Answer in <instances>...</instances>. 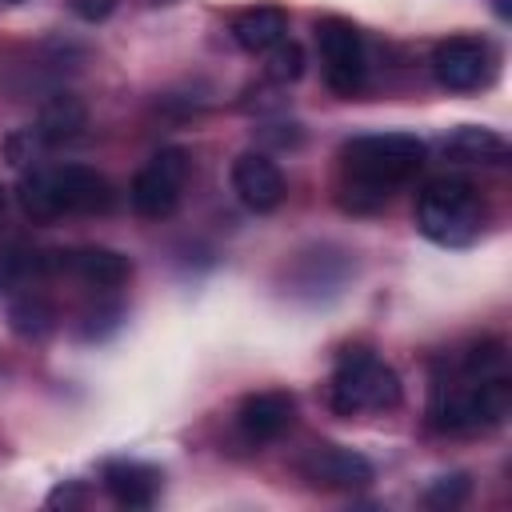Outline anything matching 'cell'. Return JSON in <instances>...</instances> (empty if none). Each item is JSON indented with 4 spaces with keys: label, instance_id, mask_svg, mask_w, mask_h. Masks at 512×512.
I'll return each mask as SVG.
<instances>
[{
    "label": "cell",
    "instance_id": "cell-2",
    "mask_svg": "<svg viewBox=\"0 0 512 512\" xmlns=\"http://www.w3.org/2000/svg\"><path fill=\"white\" fill-rule=\"evenodd\" d=\"M20 208L24 216L48 224L60 216H104L116 204V188L104 172L84 168V164H60V168H40L20 180Z\"/></svg>",
    "mask_w": 512,
    "mask_h": 512
},
{
    "label": "cell",
    "instance_id": "cell-12",
    "mask_svg": "<svg viewBox=\"0 0 512 512\" xmlns=\"http://www.w3.org/2000/svg\"><path fill=\"white\" fill-rule=\"evenodd\" d=\"M232 192L248 212H272L284 204V172L264 152H240L232 164Z\"/></svg>",
    "mask_w": 512,
    "mask_h": 512
},
{
    "label": "cell",
    "instance_id": "cell-4",
    "mask_svg": "<svg viewBox=\"0 0 512 512\" xmlns=\"http://www.w3.org/2000/svg\"><path fill=\"white\" fill-rule=\"evenodd\" d=\"M400 376L392 364H384L372 348H344L332 380H328V404L336 416H364V412H392L400 404Z\"/></svg>",
    "mask_w": 512,
    "mask_h": 512
},
{
    "label": "cell",
    "instance_id": "cell-20",
    "mask_svg": "<svg viewBox=\"0 0 512 512\" xmlns=\"http://www.w3.org/2000/svg\"><path fill=\"white\" fill-rule=\"evenodd\" d=\"M264 56H268V60H264L268 80H276V84H292V80H300V72H304V52H300V44H292V40L284 36V40L272 44Z\"/></svg>",
    "mask_w": 512,
    "mask_h": 512
},
{
    "label": "cell",
    "instance_id": "cell-13",
    "mask_svg": "<svg viewBox=\"0 0 512 512\" xmlns=\"http://www.w3.org/2000/svg\"><path fill=\"white\" fill-rule=\"evenodd\" d=\"M100 480L120 508H152L160 496V484H164L160 468H152L144 460H108Z\"/></svg>",
    "mask_w": 512,
    "mask_h": 512
},
{
    "label": "cell",
    "instance_id": "cell-7",
    "mask_svg": "<svg viewBox=\"0 0 512 512\" xmlns=\"http://www.w3.org/2000/svg\"><path fill=\"white\" fill-rule=\"evenodd\" d=\"M316 44H320L328 88L340 96H356L368 84V56H364L360 28L344 16H324L316 20Z\"/></svg>",
    "mask_w": 512,
    "mask_h": 512
},
{
    "label": "cell",
    "instance_id": "cell-17",
    "mask_svg": "<svg viewBox=\"0 0 512 512\" xmlns=\"http://www.w3.org/2000/svg\"><path fill=\"white\" fill-rule=\"evenodd\" d=\"M8 320H12V328L20 332V336H32V340H40V336H48L52 328H56V304L44 296V292H20L12 304H8Z\"/></svg>",
    "mask_w": 512,
    "mask_h": 512
},
{
    "label": "cell",
    "instance_id": "cell-21",
    "mask_svg": "<svg viewBox=\"0 0 512 512\" xmlns=\"http://www.w3.org/2000/svg\"><path fill=\"white\" fill-rule=\"evenodd\" d=\"M472 492V480L464 472H452V476H440L428 492H424V504L428 508H460Z\"/></svg>",
    "mask_w": 512,
    "mask_h": 512
},
{
    "label": "cell",
    "instance_id": "cell-16",
    "mask_svg": "<svg viewBox=\"0 0 512 512\" xmlns=\"http://www.w3.org/2000/svg\"><path fill=\"white\" fill-rule=\"evenodd\" d=\"M84 124H88L84 104L64 92V96H52V100L44 104L40 124H36V136H40L44 144H64V140H76V136L84 132Z\"/></svg>",
    "mask_w": 512,
    "mask_h": 512
},
{
    "label": "cell",
    "instance_id": "cell-11",
    "mask_svg": "<svg viewBox=\"0 0 512 512\" xmlns=\"http://www.w3.org/2000/svg\"><path fill=\"white\" fill-rule=\"evenodd\" d=\"M296 424V396L284 392V388H264V392H252L240 400L236 408V428L248 444H272L280 440L288 428Z\"/></svg>",
    "mask_w": 512,
    "mask_h": 512
},
{
    "label": "cell",
    "instance_id": "cell-9",
    "mask_svg": "<svg viewBox=\"0 0 512 512\" xmlns=\"http://www.w3.org/2000/svg\"><path fill=\"white\" fill-rule=\"evenodd\" d=\"M76 276L80 284L96 292H116L132 276V260L116 248L104 244H84V248H48L44 252V276Z\"/></svg>",
    "mask_w": 512,
    "mask_h": 512
},
{
    "label": "cell",
    "instance_id": "cell-23",
    "mask_svg": "<svg viewBox=\"0 0 512 512\" xmlns=\"http://www.w3.org/2000/svg\"><path fill=\"white\" fill-rule=\"evenodd\" d=\"M80 500H84V496H80L76 488H56V492L48 496V504H80Z\"/></svg>",
    "mask_w": 512,
    "mask_h": 512
},
{
    "label": "cell",
    "instance_id": "cell-8",
    "mask_svg": "<svg viewBox=\"0 0 512 512\" xmlns=\"http://www.w3.org/2000/svg\"><path fill=\"white\" fill-rule=\"evenodd\" d=\"M432 76L448 92H476L496 72V52L480 36H448L432 48Z\"/></svg>",
    "mask_w": 512,
    "mask_h": 512
},
{
    "label": "cell",
    "instance_id": "cell-18",
    "mask_svg": "<svg viewBox=\"0 0 512 512\" xmlns=\"http://www.w3.org/2000/svg\"><path fill=\"white\" fill-rule=\"evenodd\" d=\"M40 276H44V252L24 248V244H12V248L0 252V292L28 288Z\"/></svg>",
    "mask_w": 512,
    "mask_h": 512
},
{
    "label": "cell",
    "instance_id": "cell-6",
    "mask_svg": "<svg viewBox=\"0 0 512 512\" xmlns=\"http://www.w3.org/2000/svg\"><path fill=\"white\" fill-rule=\"evenodd\" d=\"M188 172H192V160H188L184 148H160V152L132 176V188H128L132 208H136L144 220H164V216H172L176 204H180V196H184Z\"/></svg>",
    "mask_w": 512,
    "mask_h": 512
},
{
    "label": "cell",
    "instance_id": "cell-15",
    "mask_svg": "<svg viewBox=\"0 0 512 512\" xmlns=\"http://www.w3.org/2000/svg\"><path fill=\"white\" fill-rule=\"evenodd\" d=\"M444 156L456 160V164H500L508 156V144L500 132L492 128H476V124H464L456 128L448 140H444Z\"/></svg>",
    "mask_w": 512,
    "mask_h": 512
},
{
    "label": "cell",
    "instance_id": "cell-5",
    "mask_svg": "<svg viewBox=\"0 0 512 512\" xmlns=\"http://www.w3.org/2000/svg\"><path fill=\"white\" fill-rule=\"evenodd\" d=\"M512 408V384L508 376H496V380H468L456 372V380H440L432 388V428L440 432H452V436H464V432H488L496 424H504Z\"/></svg>",
    "mask_w": 512,
    "mask_h": 512
},
{
    "label": "cell",
    "instance_id": "cell-1",
    "mask_svg": "<svg viewBox=\"0 0 512 512\" xmlns=\"http://www.w3.org/2000/svg\"><path fill=\"white\" fill-rule=\"evenodd\" d=\"M424 140L408 132H376V136H352L340 148L344 160V204L356 212L380 208L396 184L412 180L424 168Z\"/></svg>",
    "mask_w": 512,
    "mask_h": 512
},
{
    "label": "cell",
    "instance_id": "cell-19",
    "mask_svg": "<svg viewBox=\"0 0 512 512\" xmlns=\"http://www.w3.org/2000/svg\"><path fill=\"white\" fill-rule=\"evenodd\" d=\"M456 372L468 376V380H496V376H508V348H504V340H480V344H472V348L464 352V360H460Z\"/></svg>",
    "mask_w": 512,
    "mask_h": 512
},
{
    "label": "cell",
    "instance_id": "cell-22",
    "mask_svg": "<svg viewBox=\"0 0 512 512\" xmlns=\"http://www.w3.org/2000/svg\"><path fill=\"white\" fill-rule=\"evenodd\" d=\"M68 8H72V16H80L84 24H100V20H108V16L116 12V0H68Z\"/></svg>",
    "mask_w": 512,
    "mask_h": 512
},
{
    "label": "cell",
    "instance_id": "cell-14",
    "mask_svg": "<svg viewBox=\"0 0 512 512\" xmlns=\"http://www.w3.org/2000/svg\"><path fill=\"white\" fill-rule=\"evenodd\" d=\"M288 36V12L276 4H252L232 16V40L244 52H268Z\"/></svg>",
    "mask_w": 512,
    "mask_h": 512
},
{
    "label": "cell",
    "instance_id": "cell-10",
    "mask_svg": "<svg viewBox=\"0 0 512 512\" xmlns=\"http://www.w3.org/2000/svg\"><path fill=\"white\" fill-rule=\"evenodd\" d=\"M300 476L312 484V488H328V492H356V488H368L376 468L344 448V444H312L304 456H300Z\"/></svg>",
    "mask_w": 512,
    "mask_h": 512
},
{
    "label": "cell",
    "instance_id": "cell-24",
    "mask_svg": "<svg viewBox=\"0 0 512 512\" xmlns=\"http://www.w3.org/2000/svg\"><path fill=\"white\" fill-rule=\"evenodd\" d=\"M4 208H8V196H4V188H0V220H4Z\"/></svg>",
    "mask_w": 512,
    "mask_h": 512
},
{
    "label": "cell",
    "instance_id": "cell-3",
    "mask_svg": "<svg viewBox=\"0 0 512 512\" xmlns=\"http://www.w3.org/2000/svg\"><path fill=\"white\" fill-rule=\"evenodd\" d=\"M416 228L444 248H464L484 228L480 188L464 176H432L416 196Z\"/></svg>",
    "mask_w": 512,
    "mask_h": 512
}]
</instances>
